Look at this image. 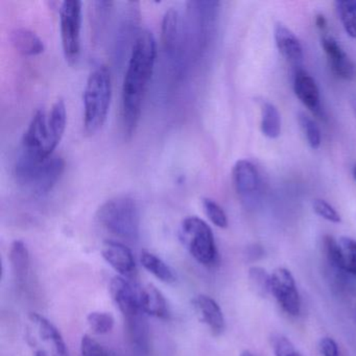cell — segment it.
<instances>
[{"label": "cell", "mask_w": 356, "mask_h": 356, "mask_svg": "<svg viewBox=\"0 0 356 356\" xmlns=\"http://www.w3.org/2000/svg\"><path fill=\"white\" fill-rule=\"evenodd\" d=\"M270 295L285 314L291 316H299L301 312V297L291 270L278 268L272 273Z\"/></svg>", "instance_id": "obj_9"}, {"label": "cell", "mask_w": 356, "mask_h": 356, "mask_svg": "<svg viewBox=\"0 0 356 356\" xmlns=\"http://www.w3.org/2000/svg\"><path fill=\"white\" fill-rule=\"evenodd\" d=\"M261 132L268 138L275 139L281 133V118L273 104L266 103L261 110Z\"/></svg>", "instance_id": "obj_23"}, {"label": "cell", "mask_w": 356, "mask_h": 356, "mask_svg": "<svg viewBox=\"0 0 356 356\" xmlns=\"http://www.w3.org/2000/svg\"><path fill=\"white\" fill-rule=\"evenodd\" d=\"M14 49L26 57H36L45 51L43 41L28 29H16L11 35Z\"/></svg>", "instance_id": "obj_20"}, {"label": "cell", "mask_w": 356, "mask_h": 356, "mask_svg": "<svg viewBox=\"0 0 356 356\" xmlns=\"http://www.w3.org/2000/svg\"><path fill=\"white\" fill-rule=\"evenodd\" d=\"M298 122H299L300 128L305 135L306 140H307L309 147L314 149H318L321 141H322V137H321V131L318 124L309 116L306 115L305 113H302V112L298 114Z\"/></svg>", "instance_id": "obj_28"}, {"label": "cell", "mask_w": 356, "mask_h": 356, "mask_svg": "<svg viewBox=\"0 0 356 356\" xmlns=\"http://www.w3.org/2000/svg\"><path fill=\"white\" fill-rule=\"evenodd\" d=\"M179 14L174 8L164 13L161 24V41L164 49L168 53H172L176 49L177 38H178Z\"/></svg>", "instance_id": "obj_22"}, {"label": "cell", "mask_w": 356, "mask_h": 356, "mask_svg": "<svg viewBox=\"0 0 356 356\" xmlns=\"http://www.w3.org/2000/svg\"><path fill=\"white\" fill-rule=\"evenodd\" d=\"M322 47L333 74L343 80H353L356 76L355 64L348 57L339 42L331 36H324Z\"/></svg>", "instance_id": "obj_12"}, {"label": "cell", "mask_w": 356, "mask_h": 356, "mask_svg": "<svg viewBox=\"0 0 356 356\" xmlns=\"http://www.w3.org/2000/svg\"><path fill=\"white\" fill-rule=\"evenodd\" d=\"M193 304L200 321L209 328L212 334L218 337L224 332L226 321L216 300L207 295H197L193 298Z\"/></svg>", "instance_id": "obj_13"}, {"label": "cell", "mask_w": 356, "mask_h": 356, "mask_svg": "<svg viewBox=\"0 0 356 356\" xmlns=\"http://www.w3.org/2000/svg\"><path fill=\"white\" fill-rule=\"evenodd\" d=\"M318 348L323 356H341L339 346L332 337H322L318 343Z\"/></svg>", "instance_id": "obj_34"}, {"label": "cell", "mask_w": 356, "mask_h": 356, "mask_svg": "<svg viewBox=\"0 0 356 356\" xmlns=\"http://www.w3.org/2000/svg\"><path fill=\"white\" fill-rule=\"evenodd\" d=\"M353 176H354V179H355V180H356V165L354 166V168H353Z\"/></svg>", "instance_id": "obj_38"}, {"label": "cell", "mask_w": 356, "mask_h": 356, "mask_svg": "<svg viewBox=\"0 0 356 356\" xmlns=\"http://www.w3.org/2000/svg\"><path fill=\"white\" fill-rule=\"evenodd\" d=\"M275 41L279 53L291 63H298L303 59L301 42L289 29L278 24L275 26Z\"/></svg>", "instance_id": "obj_16"}, {"label": "cell", "mask_w": 356, "mask_h": 356, "mask_svg": "<svg viewBox=\"0 0 356 356\" xmlns=\"http://www.w3.org/2000/svg\"><path fill=\"white\" fill-rule=\"evenodd\" d=\"M323 252L331 268H334L337 272L343 273L341 247L334 237L330 235L323 237Z\"/></svg>", "instance_id": "obj_29"}, {"label": "cell", "mask_w": 356, "mask_h": 356, "mask_svg": "<svg viewBox=\"0 0 356 356\" xmlns=\"http://www.w3.org/2000/svg\"><path fill=\"white\" fill-rule=\"evenodd\" d=\"M102 256L120 276L133 279L137 275V266L131 250L120 241H104L102 245Z\"/></svg>", "instance_id": "obj_11"}, {"label": "cell", "mask_w": 356, "mask_h": 356, "mask_svg": "<svg viewBox=\"0 0 356 356\" xmlns=\"http://www.w3.org/2000/svg\"><path fill=\"white\" fill-rule=\"evenodd\" d=\"M293 90L304 106H306L314 115L322 118L323 110L321 109L320 90L314 79L305 70H300L296 72Z\"/></svg>", "instance_id": "obj_14"}, {"label": "cell", "mask_w": 356, "mask_h": 356, "mask_svg": "<svg viewBox=\"0 0 356 356\" xmlns=\"http://www.w3.org/2000/svg\"><path fill=\"white\" fill-rule=\"evenodd\" d=\"M140 301L143 312L158 318H168L170 308L163 293L153 284L140 285Z\"/></svg>", "instance_id": "obj_17"}, {"label": "cell", "mask_w": 356, "mask_h": 356, "mask_svg": "<svg viewBox=\"0 0 356 356\" xmlns=\"http://www.w3.org/2000/svg\"><path fill=\"white\" fill-rule=\"evenodd\" d=\"M140 264L143 268L151 273L156 278L159 279L161 282L172 283L176 280L174 270L164 261L163 259L152 253V252L143 250L140 254Z\"/></svg>", "instance_id": "obj_21"}, {"label": "cell", "mask_w": 356, "mask_h": 356, "mask_svg": "<svg viewBox=\"0 0 356 356\" xmlns=\"http://www.w3.org/2000/svg\"><path fill=\"white\" fill-rule=\"evenodd\" d=\"M233 184L241 197H250L259 188V172L249 160H239L233 166Z\"/></svg>", "instance_id": "obj_15"}, {"label": "cell", "mask_w": 356, "mask_h": 356, "mask_svg": "<svg viewBox=\"0 0 356 356\" xmlns=\"http://www.w3.org/2000/svg\"><path fill=\"white\" fill-rule=\"evenodd\" d=\"M111 99V74L105 65L99 66L88 76L83 95L84 131L89 136L99 132L105 124Z\"/></svg>", "instance_id": "obj_3"}, {"label": "cell", "mask_w": 356, "mask_h": 356, "mask_svg": "<svg viewBox=\"0 0 356 356\" xmlns=\"http://www.w3.org/2000/svg\"><path fill=\"white\" fill-rule=\"evenodd\" d=\"M65 170V162L59 156L41 160L26 152H20L14 174L16 182L35 197H43L53 191Z\"/></svg>", "instance_id": "obj_2"}, {"label": "cell", "mask_w": 356, "mask_h": 356, "mask_svg": "<svg viewBox=\"0 0 356 356\" xmlns=\"http://www.w3.org/2000/svg\"><path fill=\"white\" fill-rule=\"evenodd\" d=\"M316 26H318V28L320 29V30L323 31L325 30V29H326L327 22L326 19H325L324 16L323 15L316 16Z\"/></svg>", "instance_id": "obj_35"}, {"label": "cell", "mask_w": 356, "mask_h": 356, "mask_svg": "<svg viewBox=\"0 0 356 356\" xmlns=\"http://www.w3.org/2000/svg\"><path fill=\"white\" fill-rule=\"evenodd\" d=\"M352 106H353L354 113H355L356 115V99H353V102H352Z\"/></svg>", "instance_id": "obj_37"}, {"label": "cell", "mask_w": 356, "mask_h": 356, "mask_svg": "<svg viewBox=\"0 0 356 356\" xmlns=\"http://www.w3.org/2000/svg\"><path fill=\"white\" fill-rule=\"evenodd\" d=\"M341 251L343 274L356 278V241L350 237H341L339 241Z\"/></svg>", "instance_id": "obj_25"}, {"label": "cell", "mask_w": 356, "mask_h": 356, "mask_svg": "<svg viewBox=\"0 0 356 356\" xmlns=\"http://www.w3.org/2000/svg\"><path fill=\"white\" fill-rule=\"evenodd\" d=\"M179 237L191 256L202 266L218 262V252L211 228L197 216H188L181 222Z\"/></svg>", "instance_id": "obj_5"}, {"label": "cell", "mask_w": 356, "mask_h": 356, "mask_svg": "<svg viewBox=\"0 0 356 356\" xmlns=\"http://www.w3.org/2000/svg\"><path fill=\"white\" fill-rule=\"evenodd\" d=\"M110 293L118 306L127 325L145 320L147 314L143 312L140 301V285L131 282L129 279L115 276L110 282Z\"/></svg>", "instance_id": "obj_8"}, {"label": "cell", "mask_w": 356, "mask_h": 356, "mask_svg": "<svg viewBox=\"0 0 356 356\" xmlns=\"http://www.w3.org/2000/svg\"><path fill=\"white\" fill-rule=\"evenodd\" d=\"M157 57L155 36L149 30L139 33L133 43L122 90V127L131 138L136 131L143 111V99L153 76Z\"/></svg>", "instance_id": "obj_1"}, {"label": "cell", "mask_w": 356, "mask_h": 356, "mask_svg": "<svg viewBox=\"0 0 356 356\" xmlns=\"http://www.w3.org/2000/svg\"><path fill=\"white\" fill-rule=\"evenodd\" d=\"M87 324L93 333L103 335L113 330L115 320L110 312H92L87 316Z\"/></svg>", "instance_id": "obj_27"}, {"label": "cell", "mask_w": 356, "mask_h": 356, "mask_svg": "<svg viewBox=\"0 0 356 356\" xmlns=\"http://www.w3.org/2000/svg\"><path fill=\"white\" fill-rule=\"evenodd\" d=\"M81 354L82 356H109L99 341L87 334L81 339Z\"/></svg>", "instance_id": "obj_33"}, {"label": "cell", "mask_w": 356, "mask_h": 356, "mask_svg": "<svg viewBox=\"0 0 356 356\" xmlns=\"http://www.w3.org/2000/svg\"><path fill=\"white\" fill-rule=\"evenodd\" d=\"M9 258L16 282L18 285L24 284L30 270V252L26 243L20 239L14 241L10 248Z\"/></svg>", "instance_id": "obj_19"}, {"label": "cell", "mask_w": 356, "mask_h": 356, "mask_svg": "<svg viewBox=\"0 0 356 356\" xmlns=\"http://www.w3.org/2000/svg\"><path fill=\"white\" fill-rule=\"evenodd\" d=\"M49 126H47V114L40 109L35 113L24 132L22 141V151L32 154L39 159H49Z\"/></svg>", "instance_id": "obj_10"}, {"label": "cell", "mask_w": 356, "mask_h": 356, "mask_svg": "<svg viewBox=\"0 0 356 356\" xmlns=\"http://www.w3.org/2000/svg\"><path fill=\"white\" fill-rule=\"evenodd\" d=\"M26 341L34 356H70L67 345L57 327L37 312L29 314Z\"/></svg>", "instance_id": "obj_6"}, {"label": "cell", "mask_w": 356, "mask_h": 356, "mask_svg": "<svg viewBox=\"0 0 356 356\" xmlns=\"http://www.w3.org/2000/svg\"><path fill=\"white\" fill-rule=\"evenodd\" d=\"M270 343H272L275 356H298L299 354L289 339L279 333L270 337Z\"/></svg>", "instance_id": "obj_31"}, {"label": "cell", "mask_w": 356, "mask_h": 356, "mask_svg": "<svg viewBox=\"0 0 356 356\" xmlns=\"http://www.w3.org/2000/svg\"><path fill=\"white\" fill-rule=\"evenodd\" d=\"M312 208H314L316 214H318L324 220H328V222H334V224H339L341 222L339 212L324 200H314V203H312Z\"/></svg>", "instance_id": "obj_32"}, {"label": "cell", "mask_w": 356, "mask_h": 356, "mask_svg": "<svg viewBox=\"0 0 356 356\" xmlns=\"http://www.w3.org/2000/svg\"><path fill=\"white\" fill-rule=\"evenodd\" d=\"M59 13L64 57L70 66H74L81 55L82 3L79 0H65L61 3Z\"/></svg>", "instance_id": "obj_7"}, {"label": "cell", "mask_w": 356, "mask_h": 356, "mask_svg": "<svg viewBox=\"0 0 356 356\" xmlns=\"http://www.w3.org/2000/svg\"><path fill=\"white\" fill-rule=\"evenodd\" d=\"M97 222L110 234L129 243H136L140 235L138 206L130 197L108 200L97 209Z\"/></svg>", "instance_id": "obj_4"}, {"label": "cell", "mask_w": 356, "mask_h": 356, "mask_svg": "<svg viewBox=\"0 0 356 356\" xmlns=\"http://www.w3.org/2000/svg\"><path fill=\"white\" fill-rule=\"evenodd\" d=\"M67 124V112L63 99H58L54 104L51 112L47 115V126H49V156H53L54 151L59 145L65 132Z\"/></svg>", "instance_id": "obj_18"}, {"label": "cell", "mask_w": 356, "mask_h": 356, "mask_svg": "<svg viewBox=\"0 0 356 356\" xmlns=\"http://www.w3.org/2000/svg\"><path fill=\"white\" fill-rule=\"evenodd\" d=\"M248 277H249L250 286L256 295L262 298L270 295L272 274H268V270L260 266H252Z\"/></svg>", "instance_id": "obj_24"}, {"label": "cell", "mask_w": 356, "mask_h": 356, "mask_svg": "<svg viewBox=\"0 0 356 356\" xmlns=\"http://www.w3.org/2000/svg\"><path fill=\"white\" fill-rule=\"evenodd\" d=\"M337 13L341 18L345 32L351 38H356V0L353 1H337Z\"/></svg>", "instance_id": "obj_26"}, {"label": "cell", "mask_w": 356, "mask_h": 356, "mask_svg": "<svg viewBox=\"0 0 356 356\" xmlns=\"http://www.w3.org/2000/svg\"><path fill=\"white\" fill-rule=\"evenodd\" d=\"M298 356H302V355H301V354L299 353V354H298Z\"/></svg>", "instance_id": "obj_39"}, {"label": "cell", "mask_w": 356, "mask_h": 356, "mask_svg": "<svg viewBox=\"0 0 356 356\" xmlns=\"http://www.w3.org/2000/svg\"><path fill=\"white\" fill-rule=\"evenodd\" d=\"M241 356H255L252 352H250L249 350H245V351L241 352Z\"/></svg>", "instance_id": "obj_36"}, {"label": "cell", "mask_w": 356, "mask_h": 356, "mask_svg": "<svg viewBox=\"0 0 356 356\" xmlns=\"http://www.w3.org/2000/svg\"><path fill=\"white\" fill-rule=\"evenodd\" d=\"M202 205H203L206 216L214 226L220 229H226L228 227V218H227L226 212L216 201L209 197H205L202 201Z\"/></svg>", "instance_id": "obj_30"}]
</instances>
